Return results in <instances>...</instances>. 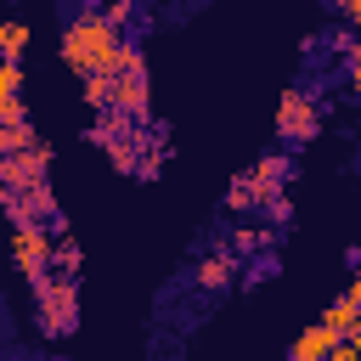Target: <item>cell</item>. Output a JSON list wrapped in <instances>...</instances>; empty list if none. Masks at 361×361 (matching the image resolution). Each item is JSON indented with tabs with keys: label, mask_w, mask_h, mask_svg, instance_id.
Masks as SVG:
<instances>
[{
	"label": "cell",
	"mask_w": 361,
	"mask_h": 361,
	"mask_svg": "<svg viewBox=\"0 0 361 361\" xmlns=\"http://www.w3.org/2000/svg\"><path fill=\"white\" fill-rule=\"evenodd\" d=\"M85 85V102L90 107H113V113H130V118H147L152 107V90H147V56L135 45H124V56L96 73V79H79Z\"/></svg>",
	"instance_id": "7a4b0ae2"
},
{
	"label": "cell",
	"mask_w": 361,
	"mask_h": 361,
	"mask_svg": "<svg viewBox=\"0 0 361 361\" xmlns=\"http://www.w3.org/2000/svg\"><path fill=\"white\" fill-rule=\"evenodd\" d=\"M338 344H344V333H333V327L316 316L310 327H299V333H293V344H288V361H327Z\"/></svg>",
	"instance_id": "52a82bcc"
},
{
	"label": "cell",
	"mask_w": 361,
	"mask_h": 361,
	"mask_svg": "<svg viewBox=\"0 0 361 361\" xmlns=\"http://www.w3.org/2000/svg\"><path fill=\"white\" fill-rule=\"evenodd\" d=\"M316 130H322V107H316V96H310V90H282L276 135L299 147V141H316Z\"/></svg>",
	"instance_id": "277c9868"
},
{
	"label": "cell",
	"mask_w": 361,
	"mask_h": 361,
	"mask_svg": "<svg viewBox=\"0 0 361 361\" xmlns=\"http://www.w3.org/2000/svg\"><path fill=\"white\" fill-rule=\"evenodd\" d=\"M45 169H51V147H45V141H34V147L0 158V180H6V186H39Z\"/></svg>",
	"instance_id": "8992f818"
},
{
	"label": "cell",
	"mask_w": 361,
	"mask_h": 361,
	"mask_svg": "<svg viewBox=\"0 0 361 361\" xmlns=\"http://www.w3.org/2000/svg\"><path fill=\"white\" fill-rule=\"evenodd\" d=\"M118 56H124L118 17H107V11H79V17L62 28V62H68L79 79H96V73H107Z\"/></svg>",
	"instance_id": "6da1fadb"
},
{
	"label": "cell",
	"mask_w": 361,
	"mask_h": 361,
	"mask_svg": "<svg viewBox=\"0 0 361 361\" xmlns=\"http://www.w3.org/2000/svg\"><path fill=\"white\" fill-rule=\"evenodd\" d=\"M344 293H350V299L361 305V265H355V276H350V288H344Z\"/></svg>",
	"instance_id": "4fadbf2b"
},
{
	"label": "cell",
	"mask_w": 361,
	"mask_h": 361,
	"mask_svg": "<svg viewBox=\"0 0 361 361\" xmlns=\"http://www.w3.org/2000/svg\"><path fill=\"white\" fill-rule=\"evenodd\" d=\"M338 6H344V17H350V23L361 28V0H338Z\"/></svg>",
	"instance_id": "7c38bea8"
},
{
	"label": "cell",
	"mask_w": 361,
	"mask_h": 361,
	"mask_svg": "<svg viewBox=\"0 0 361 361\" xmlns=\"http://www.w3.org/2000/svg\"><path fill=\"white\" fill-rule=\"evenodd\" d=\"M322 322H327L333 333H344V338H355V333H361V305H355L350 293H338V299H333V305L322 310Z\"/></svg>",
	"instance_id": "ba28073f"
},
{
	"label": "cell",
	"mask_w": 361,
	"mask_h": 361,
	"mask_svg": "<svg viewBox=\"0 0 361 361\" xmlns=\"http://www.w3.org/2000/svg\"><path fill=\"white\" fill-rule=\"evenodd\" d=\"M231 271H237V265H231V254H209V259L197 265V282H203V288H226V282H231Z\"/></svg>",
	"instance_id": "9c48e42d"
},
{
	"label": "cell",
	"mask_w": 361,
	"mask_h": 361,
	"mask_svg": "<svg viewBox=\"0 0 361 361\" xmlns=\"http://www.w3.org/2000/svg\"><path fill=\"white\" fill-rule=\"evenodd\" d=\"M28 293H34V322H39V333L62 338V333L79 327V276H68V271L51 265V271L28 276Z\"/></svg>",
	"instance_id": "3957f363"
},
{
	"label": "cell",
	"mask_w": 361,
	"mask_h": 361,
	"mask_svg": "<svg viewBox=\"0 0 361 361\" xmlns=\"http://www.w3.org/2000/svg\"><path fill=\"white\" fill-rule=\"evenodd\" d=\"M282 180H288V158H259V164L231 186V209H248V203H265V209H271V197L282 192Z\"/></svg>",
	"instance_id": "5b68a950"
},
{
	"label": "cell",
	"mask_w": 361,
	"mask_h": 361,
	"mask_svg": "<svg viewBox=\"0 0 361 361\" xmlns=\"http://www.w3.org/2000/svg\"><path fill=\"white\" fill-rule=\"evenodd\" d=\"M79 265H85V254H79V243H73V237H56V271H68V276H79Z\"/></svg>",
	"instance_id": "8fae6325"
},
{
	"label": "cell",
	"mask_w": 361,
	"mask_h": 361,
	"mask_svg": "<svg viewBox=\"0 0 361 361\" xmlns=\"http://www.w3.org/2000/svg\"><path fill=\"white\" fill-rule=\"evenodd\" d=\"M0 51H6V62H23V51H28V23H23V17L6 23V45H0Z\"/></svg>",
	"instance_id": "30bf717a"
}]
</instances>
